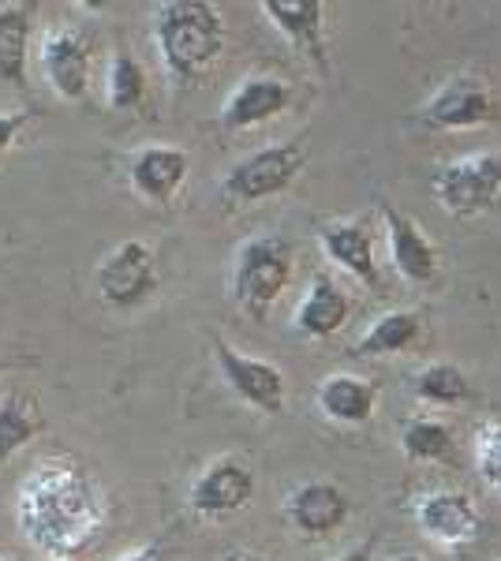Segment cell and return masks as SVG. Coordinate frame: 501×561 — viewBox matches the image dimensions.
<instances>
[{
	"label": "cell",
	"instance_id": "6da1fadb",
	"mask_svg": "<svg viewBox=\"0 0 501 561\" xmlns=\"http://www.w3.org/2000/svg\"><path fill=\"white\" fill-rule=\"evenodd\" d=\"M15 520L31 547L49 558H71L94 542L105 524V505L94 483L71 460H45L23 479Z\"/></svg>",
	"mask_w": 501,
	"mask_h": 561
},
{
	"label": "cell",
	"instance_id": "7a4b0ae2",
	"mask_svg": "<svg viewBox=\"0 0 501 561\" xmlns=\"http://www.w3.org/2000/svg\"><path fill=\"white\" fill-rule=\"evenodd\" d=\"M153 45L172 83L191 87L221 57L225 20L206 0H166L153 8Z\"/></svg>",
	"mask_w": 501,
	"mask_h": 561
},
{
	"label": "cell",
	"instance_id": "3957f363",
	"mask_svg": "<svg viewBox=\"0 0 501 561\" xmlns=\"http://www.w3.org/2000/svg\"><path fill=\"white\" fill-rule=\"evenodd\" d=\"M293 280V248L281 237H254L240 243L232 262V300L251 314L266 319L270 307Z\"/></svg>",
	"mask_w": 501,
	"mask_h": 561
},
{
	"label": "cell",
	"instance_id": "277c9868",
	"mask_svg": "<svg viewBox=\"0 0 501 561\" xmlns=\"http://www.w3.org/2000/svg\"><path fill=\"white\" fill-rule=\"evenodd\" d=\"M434 198L453 217H479L501 206V150L453 158L431 180Z\"/></svg>",
	"mask_w": 501,
	"mask_h": 561
},
{
	"label": "cell",
	"instance_id": "5b68a950",
	"mask_svg": "<svg viewBox=\"0 0 501 561\" xmlns=\"http://www.w3.org/2000/svg\"><path fill=\"white\" fill-rule=\"evenodd\" d=\"M501 116V105L482 79L476 76H449L445 83L419 105L415 121L426 131H471L487 128Z\"/></svg>",
	"mask_w": 501,
	"mask_h": 561
},
{
	"label": "cell",
	"instance_id": "8992f818",
	"mask_svg": "<svg viewBox=\"0 0 501 561\" xmlns=\"http://www.w3.org/2000/svg\"><path fill=\"white\" fill-rule=\"evenodd\" d=\"M307 153L299 142H277V147H262L236 161L229 176L221 180V195L229 203H262L293 187V180L304 173Z\"/></svg>",
	"mask_w": 501,
	"mask_h": 561
},
{
	"label": "cell",
	"instance_id": "52a82bcc",
	"mask_svg": "<svg viewBox=\"0 0 501 561\" xmlns=\"http://www.w3.org/2000/svg\"><path fill=\"white\" fill-rule=\"evenodd\" d=\"M98 293L116 311H132V307L147 304L158 293V255H153L150 243H116L98 266Z\"/></svg>",
	"mask_w": 501,
	"mask_h": 561
},
{
	"label": "cell",
	"instance_id": "ba28073f",
	"mask_svg": "<svg viewBox=\"0 0 501 561\" xmlns=\"http://www.w3.org/2000/svg\"><path fill=\"white\" fill-rule=\"evenodd\" d=\"M214 359H217V367H221L225 386H229L243 404H251V409H259L266 415H277L285 409L288 386H285V375H281L277 364L259 359V356H243V352H236L229 341H217Z\"/></svg>",
	"mask_w": 501,
	"mask_h": 561
},
{
	"label": "cell",
	"instance_id": "9c48e42d",
	"mask_svg": "<svg viewBox=\"0 0 501 561\" xmlns=\"http://www.w3.org/2000/svg\"><path fill=\"white\" fill-rule=\"evenodd\" d=\"M38 65L64 102H83L90 94V42L76 26H49L38 45Z\"/></svg>",
	"mask_w": 501,
	"mask_h": 561
},
{
	"label": "cell",
	"instance_id": "30bf717a",
	"mask_svg": "<svg viewBox=\"0 0 501 561\" xmlns=\"http://www.w3.org/2000/svg\"><path fill=\"white\" fill-rule=\"evenodd\" d=\"M254 497V472L240 457H214L191 483V510L203 520H225Z\"/></svg>",
	"mask_w": 501,
	"mask_h": 561
},
{
	"label": "cell",
	"instance_id": "8fae6325",
	"mask_svg": "<svg viewBox=\"0 0 501 561\" xmlns=\"http://www.w3.org/2000/svg\"><path fill=\"white\" fill-rule=\"evenodd\" d=\"M415 524L431 542H439L445 550H460L479 539L482 513L460 491H431L415 502Z\"/></svg>",
	"mask_w": 501,
	"mask_h": 561
},
{
	"label": "cell",
	"instance_id": "7c38bea8",
	"mask_svg": "<svg viewBox=\"0 0 501 561\" xmlns=\"http://www.w3.org/2000/svg\"><path fill=\"white\" fill-rule=\"evenodd\" d=\"M352 502L330 479H311V483H299L293 494L285 497V517L288 524L307 539H326L349 520Z\"/></svg>",
	"mask_w": 501,
	"mask_h": 561
},
{
	"label": "cell",
	"instance_id": "4fadbf2b",
	"mask_svg": "<svg viewBox=\"0 0 501 561\" xmlns=\"http://www.w3.org/2000/svg\"><path fill=\"white\" fill-rule=\"evenodd\" d=\"M293 105V87L277 76H251L225 98L221 108V128L225 131H248L262 124L277 121Z\"/></svg>",
	"mask_w": 501,
	"mask_h": 561
},
{
	"label": "cell",
	"instance_id": "5bb4252c",
	"mask_svg": "<svg viewBox=\"0 0 501 561\" xmlns=\"http://www.w3.org/2000/svg\"><path fill=\"white\" fill-rule=\"evenodd\" d=\"M262 12H266V20L277 26L318 71H330L322 0H262Z\"/></svg>",
	"mask_w": 501,
	"mask_h": 561
},
{
	"label": "cell",
	"instance_id": "9a60e30c",
	"mask_svg": "<svg viewBox=\"0 0 501 561\" xmlns=\"http://www.w3.org/2000/svg\"><path fill=\"white\" fill-rule=\"evenodd\" d=\"M382 221H386L389 237V259H394L397 274L412 285H431L439 277V248L426 240V232L419 229L408 214H400L397 206L382 203Z\"/></svg>",
	"mask_w": 501,
	"mask_h": 561
},
{
	"label": "cell",
	"instance_id": "2e32d148",
	"mask_svg": "<svg viewBox=\"0 0 501 561\" xmlns=\"http://www.w3.org/2000/svg\"><path fill=\"white\" fill-rule=\"evenodd\" d=\"M187 153L180 147H169V142H150V147H139L127 161V180L147 203H172V195L184 187L187 180Z\"/></svg>",
	"mask_w": 501,
	"mask_h": 561
},
{
	"label": "cell",
	"instance_id": "e0dca14e",
	"mask_svg": "<svg viewBox=\"0 0 501 561\" xmlns=\"http://www.w3.org/2000/svg\"><path fill=\"white\" fill-rule=\"evenodd\" d=\"M326 259L341 266L344 274L355 277L360 285H378V255H375V232L363 221H330L318 232Z\"/></svg>",
	"mask_w": 501,
	"mask_h": 561
},
{
	"label": "cell",
	"instance_id": "ac0fdd59",
	"mask_svg": "<svg viewBox=\"0 0 501 561\" xmlns=\"http://www.w3.org/2000/svg\"><path fill=\"white\" fill-rule=\"evenodd\" d=\"M349 314H352V304H349V296H344V288L337 285L330 274H315L293 314V325L304 337L326 341L349 322Z\"/></svg>",
	"mask_w": 501,
	"mask_h": 561
},
{
	"label": "cell",
	"instance_id": "d6986e66",
	"mask_svg": "<svg viewBox=\"0 0 501 561\" xmlns=\"http://www.w3.org/2000/svg\"><path fill=\"white\" fill-rule=\"evenodd\" d=\"M318 409L341 427H363L378 409V386L355 375H330L318 386Z\"/></svg>",
	"mask_w": 501,
	"mask_h": 561
},
{
	"label": "cell",
	"instance_id": "ffe728a7",
	"mask_svg": "<svg viewBox=\"0 0 501 561\" xmlns=\"http://www.w3.org/2000/svg\"><path fill=\"white\" fill-rule=\"evenodd\" d=\"M34 4H0V79L26 90Z\"/></svg>",
	"mask_w": 501,
	"mask_h": 561
},
{
	"label": "cell",
	"instance_id": "44dd1931",
	"mask_svg": "<svg viewBox=\"0 0 501 561\" xmlns=\"http://www.w3.org/2000/svg\"><path fill=\"white\" fill-rule=\"evenodd\" d=\"M45 431V415L31 393H8L0 401V468L8 465L20 449L31 446Z\"/></svg>",
	"mask_w": 501,
	"mask_h": 561
},
{
	"label": "cell",
	"instance_id": "7402d4cb",
	"mask_svg": "<svg viewBox=\"0 0 501 561\" xmlns=\"http://www.w3.org/2000/svg\"><path fill=\"white\" fill-rule=\"evenodd\" d=\"M400 449H405L408 460H423V465H449L457 457V438H453L449 423L439 420H408L400 427Z\"/></svg>",
	"mask_w": 501,
	"mask_h": 561
},
{
	"label": "cell",
	"instance_id": "603a6c76",
	"mask_svg": "<svg viewBox=\"0 0 501 561\" xmlns=\"http://www.w3.org/2000/svg\"><path fill=\"white\" fill-rule=\"evenodd\" d=\"M419 330H423V325H419L415 311H386L367 333H363L355 352H360V356H400V352H408L419 341Z\"/></svg>",
	"mask_w": 501,
	"mask_h": 561
},
{
	"label": "cell",
	"instance_id": "cb8c5ba5",
	"mask_svg": "<svg viewBox=\"0 0 501 561\" xmlns=\"http://www.w3.org/2000/svg\"><path fill=\"white\" fill-rule=\"evenodd\" d=\"M415 397L426 404H445V409H453V404H464L471 397V386H468V375L457 367V364H426L423 370L415 375Z\"/></svg>",
	"mask_w": 501,
	"mask_h": 561
},
{
	"label": "cell",
	"instance_id": "d4e9b609",
	"mask_svg": "<svg viewBox=\"0 0 501 561\" xmlns=\"http://www.w3.org/2000/svg\"><path fill=\"white\" fill-rule=\"evenodd\" d=\"M105 98L113 108H139L147 102V71L127 53H113L105 76Z\"/></svg>",
	"mask_w": 501,
	"mask_h": 561
},
{
	"label": "cell",
	"instance_id": "484cf974",
	"mask_svg": "<svg viewBox=\"0 0 501 561\" xmlns=\"http://www.w3.org/2000/svg\"><path fill=\"white\" fill-rule=\"evenodd\" d=\"M471 465H476L482 486L501 494V420L479 423L476 438H471Z\"/></svg>",
	"mask_w": 501,
	"mask_h": 561
},
{
	"label": "cell",
	"instance_id": "4316f807",
	"mask_svg": "<svg viewBox=\"0 0 501 561\" xmlns=\"http://www.w3.org/2000/svg\"><path fill=\"white\" fill-rule=\"evenodd\" d=\"M26 124H31V113H0V158L15 147Z\"/></svg>",
	"mask_w": 501,
	"mask_h": 561
},
{
	"label": "cell",
	"instance_id": "83f0119b",
	"mask_svg": "<svg viewBox=\"0 0 501 561\" xmlns=\"http://www.w3.org/2000/svg\"><path fill=\"white\" fill-rule=\"evenodd\" d=\"M116 561H161V547H158V542H147V547L127 550V554H121Z\"/></svg>",
	"mask_w": 501,
	"mask_h": 561
},
{
	"label": "cell",
	"instance_id": "f1b7e54d",
	"mask_svg": "<svg viewBox=\"0 0 501 561\" xmlns=\"http://www.w3.org/2000/svg\"><path fill=\"white\" fill-rule=\"evenodd\" d=\"M371 550H375V542H360L355 550H349V554H341V558H333V561H371Z\"/></svg>",
	"mask_w": 501,
	"mask_h": 561
},
{
	"label": "cell",
	"instance_id": "f546056e",
	"mask_svg": "<svg viewBox=\"0 0 501 561\" xmlns=\"http://www.w3.org/2000/svg\"><path fill=\"white\" fill-rule=\"evenodd\" d=\"M225 561H266V558L254 554V550H229V554H225Z\"/></svg>",
	"mask_w": 501,
	"mask_h": 561
},
{
	"label": "cell",
	"instance_id": "4dcf8cb0",
	"mask_svg": "<svg viewBox=\"0 0 501 561\" xmlns=\"http://www.w3.org/2000/svg\"><path fill=\"white\" fill-rule=\"evenodd\" d=\"M389 561H423L419 554H397V558H389Z\"/></svg>",
	"mask_w": 501,
	"mask_h": 561
},
{
	"label": "cell",
	"instance_id": "1f68e13d",
	"mask_svg": "<svg viewBox=\"0 0 501 561\" xmlns=\"http://www.w3.org/2000/svg\"><path fill=\"white\" fill-rule=\"evenodd\" d=\"M45 561H71V558H45Z\"/></svg>",
	"mask_w": 501,
	"mask_h": 561
},
{
	"label": "cell",
	"instance_id": "d6a6232c",
	"mask_svg": "<svg viewBox=\"0 0 501 561\" xmlns=\"http://www.w3.org/2000/svg\"><path fill=\"white\" fill-rule=\"evenodd\" d=\"M0 561H8V558H0Z\"/></svg>",
	"mask_w": 501,
	"mask_h": 561
}]
</instances>
